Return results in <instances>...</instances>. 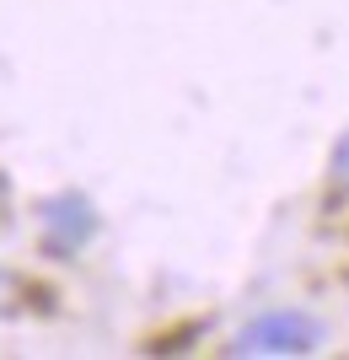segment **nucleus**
<instances>
[{
	"mask_svg": "<svg viewBox=\"0 0 349 360\" xmlns=\"http://www.w3.org/2000/svg\"><path fill=\"white\" fill-rule=\"evenodd\" d=\"M317 323L301 312H269L258 323H247L242 339H237V355H306V349H317Z\"/></svg>",
	"mask_w": 349,
	"mask_h": 360,
	"instance_id": "nucleus-1",
	"label": "nucleus"
},
{
	"mask_svg": "<svg viewBox=\"0 0 349 360\" xmlns=\"http://www.w3.org/2000/svg\"><path fill=\"white\" fill-rule=\"evenodd\" d=\"M0 296H6V274H0Z\"/></svg>",
	"mask_w": 349,
	"mask_h": 360,
	"instance_id": "nucleus-2",
	"label": "nucleus"
}]
</instances>
